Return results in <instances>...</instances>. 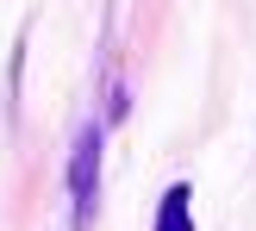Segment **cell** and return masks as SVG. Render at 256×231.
Here are the masks:
<instances>
[{
  "instance_id": "cell-1",
  "label": "cell",
  "mask_w": 256,
  "mask_h": 231,
  "mask_svg": "<svg viewBox=\"0 0 256 231\" xmlns=\"http://www.w3.org/2000/svg\"><path fill=\"white\" fill-rule=\"evenodd\" d=\"M94 188H100V125H82L69 156V194H75V225L94 219Z\"/></svg>"
},
{
  "instance_id": "cell-2",
  "label": "cell",
  "mask_w": 256,
  "mask_h": 231,
  "mask_svg": "<svg viewBox=\"0 0 256 231\" xmlns=\"http://www.w3.org/2000/svg\"><path fill=\"white\" fill-rule=\"evenodd\" d=\"M156 231H194V219H188V182H175L169 194H162V212H156Z\"/></svg>"
}]
</instances>
